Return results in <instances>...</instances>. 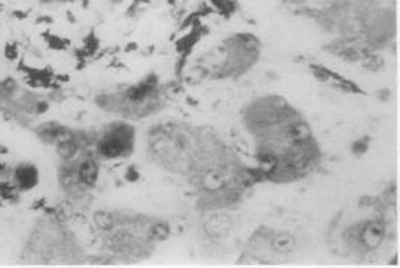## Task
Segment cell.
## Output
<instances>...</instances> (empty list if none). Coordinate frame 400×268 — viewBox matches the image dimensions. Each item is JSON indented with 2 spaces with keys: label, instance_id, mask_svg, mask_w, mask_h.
<instances>
[{
  "label": "cell",
  "instance_id": "obj_3",
  "mask_svg": "<svg viewBox=\"0 0 400 268\" xmlns=\"http://www.w3.org/2000/svg\"><path fill=\"white\" fill-rule=\"evenodd\" d=\"M80 176L85 184L92 185L95 182V178H97V165L91 160L85 161L80 168Z\"/></svg>",
  "mask_w": 400,
  "mask_h": 268
},
{
  "label": "cell",
  "instance_id": "obj_1",
  "mask_svg": "<svg viewBox=\"0 0 400 268\" xmlns=\"http://www.w3.org/2000/svg\"><path fill=\"white\" fill-rule=\"evenodd\" d=\"M131 147V132L128 128L125 126H117L112 131L104 136L99 149L101 154L108 157V158H114V157H120L125 154Z\"/></svg>",
  "mask_w": 400,
  "mask_h": 268
},
{
  "label": "cell",
  "instance_id": "obj_5",
  "mask_svg": "<svg viewBox=\"0 0 400 268\" xmlns=\"http://www.w3.org/2000/svg\"><path fill=\"white\" fill-rule=\"evenodd\" d=\"M274 245H275V248L278 251L287 253V251H290L291 248L294 247V240L291 237H288V235H281V237L276 238Z\"/></svg>",
  "mask_w": 400,
  "mask_h": 268
},
{
  "label": "cell",
  "instance_id": "obj_2",
  "mask_svg": "<svg viewBox=\"0 0 400 268\" xmlns=\"http://www.w3.org/2000/svg\"><path fill=\"white\" fill-rule=\"evenodd\" d=\"M383 240V227L380 224H369L361 232V241L367 247H377Z\"/></svg>",
  "mask_w": 400,
  "mask_h": 268
},
{
  "label": "cell",
  "instance_id": "obj_4",
  "mask_svg": "<svg viewBox=\"0 0 400 268\" xmlns=\"http://www.w3.org/2000/svg\"><path fill=\"white\" fill-rule=\"evenodd\" d=\"M17 181L19 184H22L23 187H32L36 182V169L30 168V166H25L20 168L17 171Z\"/></svg>",
  "mask_w": 400,
  "mask_h": 268
}]
</instances>
